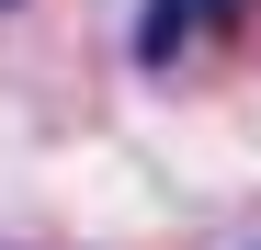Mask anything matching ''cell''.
Returning <instances> with one entry per match:
<instances>
[{"mask_svg": "<svg viewBox=\"0 0 261 250\" xmlns=\"http://www.w3.org/2000/svg\"><path fill=\"white\" fill-rule=\"evenodd\" d=\"M261 12V0H148V23H137V57L148 68H170V57H193L204 34H239Z\"/></svg>", "mask_w": 261, "mask_h": 250, "instance_id": "cell-1", "label": "cell"}]
</instances>
